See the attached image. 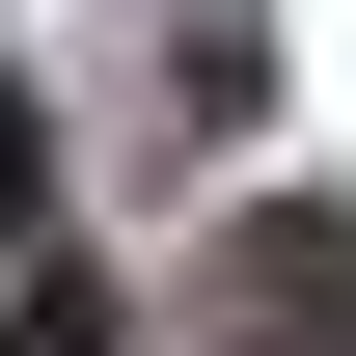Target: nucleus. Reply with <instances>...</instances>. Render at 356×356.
Listing matches in <instances>:
<instances>
[{"label": "nucleus", "mask_w": 356, "mask_h": 356, "mask_svg": "<svg viewBox=\"0 0 356 356\" xmlns=\"http://www.w3.org/2000/svg\"><path fill=\"white\" fill-rule=\"evenodd\" d=\"M192 329L220 356H356V192H247L192 247Z\"/></svg>", "instance_id": "1"}, {"label": "nucleus", "mask_w": 356, "mask_h": 356, "mask_svg": "<svg viewBox=\"0 0 356 356\" xmlns=\"http://www.w3.org/2000/svg\"><path fill=\"white\" fill-rule=\"evenodd\" d=\"M55 220V137H28V83H0V247H28Z\"/></svg>", "instance_id": "3"}, {"label": "nucleus", "mask_w": 356, "mask_h": 356, "mask_svg": "<svg viewBox=\"0 0 356 356\" xmlns=\"http://www.w3.org/2000/svg\"><path fill=\"white\" fill-rule=\"evenodd\" d=\"M0 356H110V302H83V274H28V302H0Z\"/></svg>", "instance_id": "2"}]
</instances>
